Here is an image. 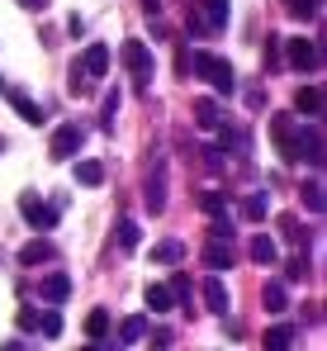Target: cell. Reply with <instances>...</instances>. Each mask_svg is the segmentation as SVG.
<instances>
[{
  "label": "cell",
  "mask_w": 327,
  "mask_h": 351,
  "mask_svg": "<svg viewBox=\"0 0 327 351\" xmlns=\"http://www.w3.org/2000/svg\"><path fill=\"white\" fill-rule=\"evenodd\" d=\"M119 53H123V66H128V76H133V90H147V81H152V71H157L152 48H147L143 38H128Z\"/></svg>",
  "instance_id": "obj_1"
},
{
  "label": "cell",
  "mask_w": 327,
  "mask_h": 351,
  "mask_svg": "<svg viewBox=\"0 0 327 351\" xmlns=\"http://www.w3.org/2000/svg\"><path fill=\"white\" fill-rule=\"evenodd\" d=\"M190 71H199V76H204V81L218 90V95H232V90H237L232 66H228L223 58H214V53H195V58H190Z\"/></svg>",
  "instance_id": "obj_2"
},
{
  "label": "cell",
  "mask_w": 327,
  "mask_h": 351,
  "mask_svg": "<svg viewBox=\"0 0 327 351\" xmlns=\"http://www.w3.org/2000/svg\"><path fill=\"white\" fill-rule=\"evenodd\" d=\"M271 143H275V152H280L284 162H299V123H294V114L271 119Z\"/></svg>",
  "instance_id": "obj_3"
},
{
  "label": "cell",
  "mask_w": 327,
  "mask_h": 351,
  "mask_svg": "<svg viewBox=\"0 0 327 351\" xmlns=\"http://www.w3.org/2000/svg\"><path fill=\"white\" fill-rule=\"evenodd\" d=\"M19 214H24V223H34L38 233L57 228V209H53V204H43L38 195H24V199H19Z\"/></svg>",
  "instance_id": "obj_4"
},
{
  "label": "cell",
  "mask_w": 327,
  "mask_h": 351,
  "mask_svg": "<svg viewBox=\"0 0 327 351\" xmlns=\"http://www.w3.org/2000/svg\"><path fill=\"white\" fill-rule=\"evenodd\" d=\"M81 143H86V128H76V123H62L53 133V162H71L76 152H81Z\"/></svg>",
  "instance_id": "obj_5"
},
{
  "label": "cell",
  "mask_w": 327,
  "mask_h": 351,
  "mask_svg": "<svg viewBox=\"0 0 327 351\" xmlns=\"http://www.w3.org/2000/svg\"><path fill=\"white\" fill-rule=\"evenodd\" d=\"M299 157L308 167H323V128L318 123H299Z\"/></svg>",
  "instance_id": "obj_6"
},
{
  "label": "cell",
  "mask_w": 327,
  "mask_h": 351,
  "mask_svg": "<svg viewBox=\"0 0 327 351\" xmlns=\"http://www.w3.org/2000/svg\"><path fill=\"white\" fill-rule=\"evenodd\" d=\"M284 48H289V66H299V71H318V66H323L318 43H308V38H294V43H284Z\"/></svg>",
  "instance_id": "obj_7"
},
{
  "label": "cell",
  "mask_w": 327,
  "mask_h": 351,
  "mask_svg": "<svg viewBox=\"0 0 327 351\" xmlns=\"http://www.w3.org/2000/svg\"><path fill=\"white\" fill-rule=\"evenodd\" d=\"M147 214H166V162H152L147 171Z\"/></svg>",
  "instance_id": "obj_8"
},
{
  "label": "cell",
  "mask_w": 327,
  "mask_h": 351,
  "mask_svg": "<svg viewBox=\"0 0 327 351\" xmlns=\"http://www.w3.org/2000/svg\"><path fill=\"white\" fill-rule=\"evenodd\" d=\"M232 261H237V252H232L228 237H209V242H204V266H209V271H228Z\"/></svg>",
  "instance_id": "obj_9"
},
{
  "label": "cell",
  "mask_w": 327,
  "mask_h": 351,
  "mask_svg": "<svg viewBox=\"0 0 327 351\" xmlns=\"http://www.w3.org/2000/svg\"><path fill=\"white\" fill-rule=\"evenodd\" d=\"M204 304H209V313H218V318H223V313H228V304H232V299H228V285L218 280V271L204 280Z\"/></svg>",
  "instance_id": "obj_10"
},
{
  "label": "cell",
  "mask_w": 327,
  "mask_h": 351,
  "mask_svg": "<svg viewBox=\"0 0 327 351\" xmlns=\"http://www.w3.org/2000/svg\"><path fill=\"white\" fill-rule=\"evenodd\" d=\"M294 110L308 114V119H318L323 114V90H318V86H299V90H294Z\"/></svg>",
  "instance_id": "obj_11"
},
{
  "label": "cell",
  "mask_w": 327,
  "mask_h": 351,
  "mask_svg": "<svg viewBox=\"0 0 327 351\" xmlns=\"http://www.w3.org/2000/svg\"><path fill=\"white\" fill-rule=\"evenodd\" d=\"M81 71H86V76H105L109 71V48L105 43H90V48L81 53Z\"/></svg>",
  "instance_id": "obj_12"
},
{
  "label": "cell",
  "mask_w": 327,
  "mask_h": 351,
  "mask_svg": "<svg viewBox=\"0 0 327 351\" xmlns=\"http://www.w3.org/2000/svg\"><path fill=\"white\" fill-rule=\"evenodd\" d=\"M38 294H43L48 304H62V299L71 294V276H43V280H38Z\"/></svg>",
  "instance_id": "obj_13"
},
{
  "label": "cell",
  "mask_w": 327,
  "mask_h": 351,
  "mask_svg": "<svg viewBox=\"0 0 327 351\" xmlns=\"http://www.w3.org/2000/svg\"><path fill=\"white\" fill-rule=\"evenodd\" d=\"M114 242H119V252H138V242H143V228H138L133 219H119V228H114Z\"/></svg>",
  "instance_id": "obj_14"
},
{
  "label": "cell",
  "mask_w": 327,
  "mask_h": 351,
  "mask_svg": "<svg viewBox=\"0 0 327 351\" xmlns=\"http://www.w3.org/2000/svg\"><path fill=\"white\" fill-rule=\"evenodd\" d=\"M147 256H152L157 266H171V261H180V256H185V242H175V237H166V242H157V247H152Z\"/></svg>",
  "instance_id": "obj_15"
},
{
  "label": "cell",
  "mask_w": 327,
  "mask_h": 351,
  "mask_svg": "<svg viewBox=\"0 0 327 351\" xmlns=\"http://www.w3.org/2000/svg\"><path fill=\"white\" fill-rule=\"evenodd\" d=\"M252 261H256V266H275V261H280V252H275V242L266 233L252 237Z\"/></svg>",
  "instance_id": "obj_16"
},
{
  "label": "cell",
  "mask_w": 327,
  "mask_h": 351,
  "mask_svg": "<svg viewBox=\"0 0 327 351\" xmlns=\"http://www.w3.org/2000/svg\"><path fill=\"white\" fill-rule=\"evenodd\" d=\"M53 256H57L53 242H29V247L19 252V261H24V266H43V261H53Z\"/></svg>",
  "instance_id": "obj_17"
},
{
  "label": "cell",
  "mask_w": 327,
  "mask_h": 351,
  "mask_svg": "<svg viewBox=\"0 0 327 351\" xmlns=\"http://www.w3.org/2000/svg\"><path fill=\"white\" fill-rule=\"evenodd\" d=\"M5 95H10V105H14L19 114L29 119V123H43V105H34L29 95H19V90H10V86H5Z\"/></svg>",
  "instance_id": "obj_18"
},
{
  "label": "cell",
  "mask_w": 327,
  "mask_h": 351,
  "mask_svg": "<svg viewBox=\"0 0 327 351\" xmlns=\"http://www.w3.org/2000/svg\"><path fill=\"white\" fill-rule=\"evenodd\" d=\"M76 180H81L86 190L105 185V162H76Z\"/></svg>",
  "instance_id": "obj_19"
},
{
  "label": "cell",
  "mask_w": 327,
  "mask_h": 351,
  "mask_svg": "<svg viewBox=\"0 0 327 351\" xmlns=\"http://www.w3.org/2000/svg\"><path fill=\"white\" fill-rule=\"evenodd\" d=\"M299 199H304L308 214H323V180H304L299 185Z\"/></svg>",
  "instance_id": "obj_20"
},
{
  "label": "cell",
  "mask_w": 327,
  "mask_h": 351,
  "mask_svg": "<svg viewBox=\"0 0 327 351\" xmlns=\"http://www.w3.org/2000/svg\"><path fill=\"white\" fill-rule=\"evenodd\" d=\"M195 123L199 128H218L223 123V110H218L214 100H195Z\"/></svg>",
  "instance_id": "obj_21"
},
{
  "label": "cell",
  "mask_w": 327,
  "mask_h": 351,
  "mask_svg": "<svg viewBox=\"0 0 327 351\" xmlns=\"http://www.w3.org/2000/svg\"><path fill=\"white\" fill-rule=\"evenodd\" d=\"M147 308H152V313H171V308H175L171 285H147Z\"/></svg>",
  "instance_id": "obj_22"
},
{
  "label": "cell",
  "mask_w": 327,
  "mask_h": 351,
  "mask_svg": "<svg viewBox=\"0 0 327 351\" xmlns=\"http://www.w3.org/2000/svg\"><path fill=\"white\" fill-rule=\"evenodd\" d=\"M105 332H109V313H105V308H90V313H86V337L100 342Z\"/></svg>",
  "instance_id": "obj_23"
},
{
  "label": "cell",
  "mask_w": 327,
  "mask_h": 351,
  "mask_svg": "<svg viewBox=\"0 0 327 351\" xmlns=\"http://www.w3.org/2000/svg\"><path fill=\"white\" fill-rule=\"evenodd\" d=\"M199 10H204V24H209V29H223V24H228V0H204Z\"/></svg>",
  "instance_id": "obj_24"
},
{
  "label": "cell",
  "mask_w": 327,
  "mask_h": 351,
  "mask_svg": "<svg viewBox=\"0 0 327 351\" xmlns=\"http://www.w3.org/2000/svg\"><path fill=\"white\" fill-rule=\"evenodd\" d=\"M266 209H271V204H266V195H247V199H242V219H247V223H261V219H266Z\"/></svg>",
  "instance_id": "obj_25"
},
{
  "label": "cell",
  "mask_w": 327,
  "mask_h": 351,
  "mask_svg": "<svg viewBox=\"0 0 327 351\" xmlns=\"http://www.w3.org/2000/svg\"><path fill=\"white\" fill-rule=\"evenodd\" d=\"M289 342H294V328H284V323L266 332V351H284V347H289Z\"/></svg>",
  "instance_id": "obj_26"
},
{
  "label": "cell",
  "mask_w": 327,
  "mask_h": 351,
  "mask_svg": "<svg viewBox=\"0 0 327 351\" xmlns=\"http://www.w3.org/2000/svg\"><path fill=\"white\" fill-rule=\"evenodd\" d=\"M171 299H175V304H185V313H190V299H195V285H190L185 276H175V280H171Z\"/></svg>",
  "instance_id": "obj_27"
},
{
  "label": "cell",
  "mask_w": 327,
  "mask_h": 351,
  "mask_svg": "<svg viewBox=\"0 0 327 351\" xmlns=\"http://www.w3.org/2000/svg\"><path fill=\"white\" fill-rule=\"evenodd\" d=\"M266 308H271V313H284V308H289V294H284V285H266Z\"/></svg>",
  "instance_id": "obj_28"
},
{
  "label": "cell",
  "mask_w": 327,
  "mask_h": 351,
  "mask_svg": "<svg viewBox=\"0 0 327 351\" xmlns=\"http://www.w3.org/2000/svg\"><path fill=\"white\" fill-rule=\"evenodd\" d=\"M280 233L289 237V242H313V233H299V219H294V214L280 219Z\"/></svg>",
  "instance_id": "obj_29"
},
{
  "label": "cell",
  "mask_w": 327,
  "mask_h": 351,
  "mask_svg": "<svg viewBox=\"0 0 327 351\" xmlns=\"http://www.w3.org/2000/svg\"><path fill=\"white\" fill-rule=\"evenodd\" d=\"M143 332H147V323H143V318H128V323H123V328H119V342H123V347H128V342H138V337H143Z\"/></svg>",
  "instance_id": "obj_30"
},
{
  "label": "cell",
  "mask_w": 327,
  "mask_h": 351,
  "mask_svg": "<svg viewBox=\"0 0 327 351\" xmlns=\"http://www.w3.org/2000/svg\"><path fill=\"white\" fill-rule=\"evenodd\" d=\"M284 5H289L294 19H313V14H318V0H284Z\"/></svg>",
  "instance_id": "obj_31"
},
{
  "label": "cell",
  "mask_w": 327,
  "mask_h": 351,
  "mask_svg": "<svg viewBox=\"0 0 327 351\" xmlns=\"http://www.w3.org/2000/svg\"><path fill=\"white\" fill-rule=\"evenodd\" d=\"M38 332L43 337H62V313H43L38 318Z\"/></svg>",
  "instance_id": "obj_32"
},
{
  "label": "cell",
  "mask_w": 327,
  "mask_h": 351,
  "mask_svg": "<svg viewBox=\"0 0 327 351\" xmlns=\"http://www.w3.org/2000/svg\"><path fill=\"white\" fill-rule=\"evenodd\" d=\"M304 276H308V261H304V256H294V261L284 266V280H294V285H299Z\"/></svg>",
  "instance_id": "obj_33"
},
{
  "label": "cell",
  "mask_w": 327,
  "mask_h": 351,
  "mask_svg": "<svg viewBox=\"0 0 327 351\" xmlns=\"http://www.w3.org/2000/svg\"><path fill=\"white\" fill-rule=\"evenodd\" d=\"M204 214H209V219H218V214H223V195H214V190L204 195Z\"/></svg>",
  "instance_id": "obj_34"
},
{
  "label": "cell",
  "mask_w": 327,
  "mask_h": 351,
  "mask_svg": "<svg viewBox=\"0 0 327 351\" xmlns=\"http://www.w3.org/2000/svg\"><path fill=\"white\" fill-rule=\"evenodd\" d=\"M38 328V313L34 308H19V332H34Z\"/></svg>",
  "instance_id": "obj_35"
},
{
  "label": "cell",
  "mask_w": 327,
  "mask_h": 351,
  "mask_svg": "<svg viewBox=\"0 0 327 351\" xmlns=\"http://www.w3.org/2000/svg\"><path fill=\"white\" fill-rule=\"evenodd\" d=\"M175 76H190V53H185V48L175 53Z\"/></svg>",
  "instance_id": "obj_36"
},
{
  "label": "cell",
  "mask_w": 327,
  "mask_h": 351,
  "mask_svg": "<svg viewBox=\"0 0 327 351\" xmlns=\"http://www.w3.org/2000/svg\"><path fill=\"white\" fill-rule=\"evenodd\" d=\"M24 5H29V10H43V5H48V0H24Z\"/></svg>",
  "instance_id": "obj_37"
},
{
  "label": "cell",
  "mask_w": 327,
  "mask_h": 351,
  "mask_svg": "<svg viewBox=\"0 0 327 351\" xmlns=\"http://www.w3.org/2000/svg\"><path fill=\"white\" fill-rule=\"evenodd\" d=\"M0 152H5V138H0Z\"/></svg>",
  "instance_id": "obj_38"
},
{
  "label": "cell",
  "mask_w": 327,
  "mask_h": 351,
  "mask_svg": "<svg viewBox=\"0 0 327 351\" xmlns=\"http://www.w3.org/2000/svg\"><path fill=\"white\" fill-rule=\"evenodd\" d=\"M0 90H5V81H0Z\"/></svg>",
  "instance_id": "obj_39"
}]
</instances>
